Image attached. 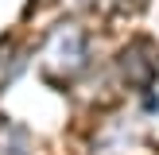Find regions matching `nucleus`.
<instances>
[{"label": "nucleus", "mask_w": 159, "mask_h": 155, "mask_svg": "<svg viewBox=\"0 0 159 155\" xmlns=\"http://www.w3.org/2000/svg\"><path fill=\"white\" fill-rule=\"evenodd\" d=\"M89 46H85V31L78 23H58L54 35L47 39V74L54 78H74L82 74Z\"/></svg>", "instance_id": "nucleus-1"}, {"label": "nucleus", "mask_w": 159, "mask_h": 155, "mask_svg": "<svg viewBox=\"0 0 159 155\" xmlns=\"http://www.w3.org/2000/svg\"><path fill=\"white\" fill-rule=\"evenodd\" d=\"M23 66H27V46L16 43V35H4L0 39V89L16 82L23 74Z\"/></svg>", "instance_id": "nucleus-2"}, {"label": "nucleus", "mask_w": 159, "mask_h": 155, "mask_svg": "<svg viewBox=\"0 0 159 155\" xmlns=\"http://www.w3.org/2000/svg\"><path fill=\"white\" fill-rule=\"evenodd\" d=\"M0 155H39L31 132L20 128L16 120H8V116H0Z\"/></svg>", "instance_id": "nucleus-3"}]
</instances>
